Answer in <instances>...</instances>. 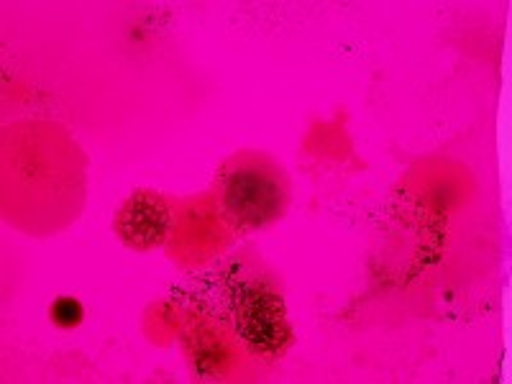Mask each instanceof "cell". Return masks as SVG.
<instances>
[{
	"label": "cell",
	"mask_w": 512,
	"mask_h": 384,
	"mask_svg": "<svg viewBox=\"0 0 512 384\" xmlns=\"http://www.w3.org/2000/svg\"><path fill=\"white\" fill-rule=\"evenodd\" d=\"M52 320L59 328H77L85 318V308L80 305V300L75 297H57L52 303Z\"/></svg>",
	"instance_id": "277c9868"
},
{
	"label": "cell",
	"mask_w": 512,
	"mask_h": 384,
	"mask_svg": "<svg viewBox=\"0 0 512 384\" xmlns=\"http://www.w3.org/2000/svg\"><path fill=\"white\" fill-rule=\"evenodd\" d=\"M216 205L236 236L264 231L285 218L292 203V182L280 162L259 149L233 152L218 167Z\"/></svg>",
	"instance_id": "6da1fadb"
},
{
	"label": "cell",
	"mask_w": 512,
	"mask_h": 384,
	"mask_svg": "<svg viewBox=\"0 0 512 384\" xmlns=\"http://www.w3.org/2000/svg\"><path fill=\"white\" fill-rule=\"evenodd\" d=\"M113 228L128 249H159L172 231V208L157 192H134L118 210Z\"/></svg>",
	"instance_id": "3957f363"
},
{
	"label": "cell",
	"mask_w": 512,
	"mask_h": 384,
	"mask_svg": "<svg viewBox=\"0 0 512 384\" xmlns=\"http://www.w3.org/2000/svg\"><path fill=\"white\" fill-rule=\"evenodd\" d=\"M233 326L251 354L280 356L292 331L285 318L280 295L264 285H249L236 297Z\"/></svg>",
	"instance_id": "7a4b0ae2"
}]
</instances>
